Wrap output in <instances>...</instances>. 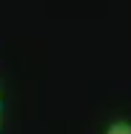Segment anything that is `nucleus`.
Segmentation results:
<instances>
[{
  "mask_svg": "<svg viewBox=\"0 0 131 134\" xmlns=\"http://www.w3.org/2000/svg\"><path fill=\"white\" fill-rule=\"evenodd\" d=\"M0 124H3V106H0Z\"/></svg>",
  "mask_w": 131,
  "mask_h": 134,
  "instance_id": "2",
  "label": "nucleus"
},
{
  "mask_svg": "<svg viewBox=\"0 0 131 134\" xmlns=\"http://www.w3.org/2000/svg\"><path fill=\"white\" fill-rule=\"evenodd\" d=\"M103 134H131V121H126V119L111 121V124L105 126V132H103Z\"/></svg>",
  "mask_w": 131,
  "mask_h": 134,
  "instance_id": "1",
  "label": "nucleus"
},
{
  "mask_svg": "<svg viewBox=\"0 0 131 134\" xmlns=\"http://www.w3.org/2000/svg\"><path fill=\"white\" fill-rule=\"evenodd\" d=\"M0 106H3V90H0Z\"/></svg>",
  "mask_w": 131,
  "mask_h": 134,
  "instance_id": "3",
  "label": "nucleus"
}]
</instances>
